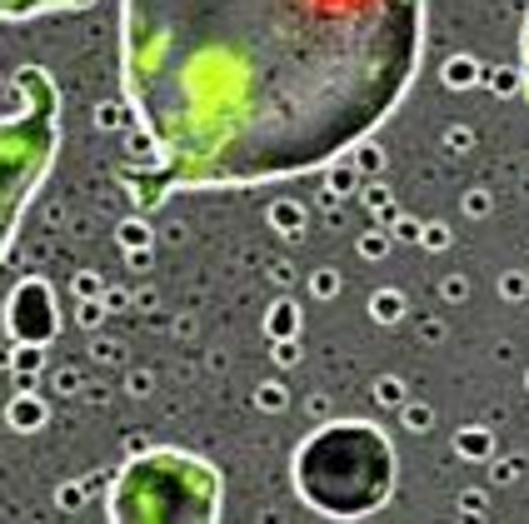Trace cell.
<instances>
[{
    "instance_id": "6da1fadb",
    "label": "cell",
    "mask_w": 529,
    "mask_h": 524,
    "mask_svg": "<svg viewBox=\"0 0 529 524\" xmlns=\"http://www.w3.org/2000/svg\"><path fill=\"white\" fill-rule=\"evenodd\" d=\"M420 30V0H120V75L165 185H265L380 125Z\"/></svg>"
},
{
    "instance_id": "7a4b0ae2",
    "label": "cell",
    "mask_w": 529,
    "mask_h": 524,
    "mask_svg": "<svg viewBox=\"0 0 529 524\" xmlns=\"http://www.w3.org/2000/svg\"><path fill=\"white\" fill-rule=\"evenodd\" d=\"M390 480H395V455L385 435L370 425H335L295 455V485L305 505L340 520L380 510L390 495Z\"/></svg>"
},
{
    "instance_id": "3957f363",
    "label": "cell",
    "mask_w": 529,
    "mask_h": 524,
    "mask_svg": "<svg viewBox=\"0 0 529 524\" xmlns=\"http://www.w3.org/2000/svg\"><path fill=\"white\" fill-rule=\"evenodd\" d=\"M20 90H25L20 115L0 120V255L15 235V220H20L30 190L45 180L55 145H60V100H55L50 75L25 65Z\"/></svg>"
},
{
    "instance_id": "277c9868",
    "label": "cell",
    "mask_w": 529,
    "mask_h": 524,
    "mask_svg": "<svg viewBox=\"0 0 529 524\" xmlns=\"http://www.w3.org/2000/svg\"><path fill=\"white\" fill-rule=\"evenodd\" d=\"M215 500H220V485H215V470L190 460V455H145L135 460L115 495H110V510L115 520H215Z\"/></svg>"
},
{
    "instance_id": "5b68a950",
    "label": "cell",
    "mask_w": 529,
    "mask_h": 524,
    "mask_svg": "<svg viewBox=\"0 0 529 524\" xmlns=\"http://www.w3.org/2000/svg\"><path fill=\"white\" fill-rule=\"evenodd\" d=\"M90 0H0V20H25V15H45V10H80Z\"/></svg>"
},
{
    "instance_id": "8992f818",
    "label": "cell",
    "mask_w": 529,
    "mask_h": 524,
    "mask_svg": "<svg viewBox=\"0 0 529 524\" xmlns=\"http://www.w3.org/2000/svg\"><path fill=\"white\" fill-rule=\"evenodd\" d=\"M525 75H529V35H525Z\"/></svg>"
}]
</instances>
